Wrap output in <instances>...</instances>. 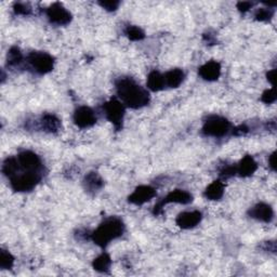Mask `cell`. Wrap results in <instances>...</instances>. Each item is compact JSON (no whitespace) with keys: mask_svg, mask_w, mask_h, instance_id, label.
Segmentation results:
<instances>
[{"mask_svg":"<svg viewBox=\"0 0 277 277\" xmlns=\"http://www.w3.org/2000/svg\"><path fill=\"white\" fill-rule=\"evenodd\" d=\"M116 87L121 101L131 109H141L149 103L148 92L132 78H120Z\"/></svg>","mask_w":277,"mask_h":277,"instance_id":"obj_1","label":"cell"},{"mask_svg":"<svg viewBox=\"0 0 277 277\" xmlns=\"http://www.w3.org/2000/svg\"><path fill=\"white\" fill-rule=\"evenodd\" d=\"M124 232V222L118 218H110L93 232L92 240L100 247H106L111 240L123 235Z\"/></svg>","mask_w":277,"mask_h":277,"instance_id":"obj_2","label":"cell"},{"mask_svg":"<svg viewBox=\"0 0 277 277\" xmlns=\"http://www.w3.org/2000/svg\"><path fill=\"white\" fill-rule=\"evenodd\" d=\"M41 177L39 172L25 171L21 174H16L10 178L11 187L16 192H30L35 188L38 183L40 182Z\"/></svg>","mask_w":277,"mask_h":277,"instance_id":"obj_3","label":"cell"},{"mask_svg":"<svg viewBox=\"0 0 277 277\" xmlns=\"http://www.w3.org/2000/svg\"><path fill=\"white\" fill-rule=\"evenodd\" d=\"M231 129V124L227 119L220 116H211L209 117L203 127V132L208 137L221 138L227 134Z\"/></svg>","mask_w":277,"mask_h":277,"instance_id":"obj_4","label":"cell"},{"mask_svg":"<svg viewBox=\"0 0 277 277\" xmlns=\"http://www.w3.org/2000/svg\"><path fill=\"white\" fill-rule=\"evenodd\" d=\"M27 59L33 69L39 74H47L51 72L55 65L53 57L45 52H32Z\"/></svg>","mask_w":277,"mask_h":277,"instance_id":"obj_5","label":"cell"},{"mask_svg":"<svg viewBox=\"0 0 277 277\" xmlns=\"http://www.w3.org/2000/svg\"><path fill=\"white\" fill-rule=\"evenodd\" d=\"M104 111L106 118L114 125L116 129L119 130L121 126H123V120L125 116L124 105L121 104L119 101L113 99L104 104Z\"/></svg>","mask_w":277,"mask_h":277,"instance_id":"obj_6","label":"cell"},{"mask_svg":"<svg viewBox=\"0 0 277 277\" xmlns=\"http://www.w3.org/2000/svg\"><path fill=\"white\" fill-rule=\"evenodd\" d=\"M193 196L186 191H182V189H176L171 193H169L168 195L163 198L162 202H159L157 205H155L154 207V213L155 215H159L162 212L163 208L167 203H183V205H186V203H192Z\"/></svg>","mask_w":277,"mask_h":277,"instance_id":"obj_7","label":"cell"},{"mask_svg":"<svg viewBox=\"0 0 277 277\" xmlns=\"http://www.w3.org/2000/svg\"><path fill=\"white\" fill-rule=\"evenodd\" d=\"M47 17L49 18L51 23L55 25H66L72 21V14L66 10L63 4L55 2L47 9Z\"/></svg>","mask_w":277,"mask_h":277,"instance_id":"obj_8","label":"cell"},{"mask_svg":"<svg viewBox=\"0 0 277 277\" xmlns=\"http://www.w3.org/2000/svg\"><path fill=\"white\" fill-rule=\"evenodd\" d=\"M20 166L25 170V171L31 172H39L42 167L40 158L37 156L35 153L31 150H24L18 156Z\"/></svg>","mask_w":277,"mask_h":277,"instance_id":"obj_9","label":"cell"},{"mask_svg":"<svg viewBox=\"0 0 277 277\" xmlns=\"http://www.w3.org/2000/svg\"><path fill=\"white\" fill-rule=\"evenodd\" d=\"M74 121L79 128H89L96 123L94 111L88 106H80L74 114Z\"/></svg>","mask_w":277,"mask_h":277,"instance_id":"obj_10","label":"cell"},{"mask_svg":"<svg viewBox=\"0 0 277 277\" xmlns=\"http://www.w3.org/2000/svg\"><path fill=\"white\" fill-rule=\"evenodd\" d=\"M155 195H156V191L152 186L141 185L135 188V191L131 194L128 199L133 205L141 206L149 202L150 199L155 197Z\"/></svg>","mask_w":277,"mask_h":277,"instance_id":"obj_11","label":"cell"},{"mask_svg":"<svg viewBox=\"0 0 277 277\" xmlns=\"http://www.w3.org/2000/svg\"><path fill=\"white\" fill-rule=\"evenodd\" d=\"M202 218L203 215L199 211H185L180 213L177 217L176 222L181 228L188 230V228L195 227L202 221Z\"/></svg>","mask_w":277,"mask_h":277,"instance_id":"obj_12","label":"cell"},{"mask_svg":"<svg viewBox=\"0 0 277 277\" xmlns=\"http://www.w3.org/2000/svg\"><path fill=\"white\" fill-rule=\"evenodd\" d=\"M249 216L251 218L256 219V220L269 223L273 220L274 211L270 205H267V203H260L250 209Z\"/></svg>","mask_w":277,"mask_h":277,"instance_id":"obj_13","label":"cell"},{"mask_svg":"<svg viewBox=\"0 0 277 277\" xmlns=\"http://www.w3.org/2000/svg\"><path fill=\"white\" fill-rule=\"evenodd\" d=\"M199 75L203 79L208 81L217 80L221 75V65L217 61H210L199 69Z\"/></svg>","mask_w":277,"mask_h":277,"instance_id":"obj_14","label":"cell"},{"mask_svg":"<svg viewBox=\"0 0 277 277\" xmlns=\"http://www.w3.org/2000/svg\"><path fill=\"white\" fill-rule=\"evenodd\" d=\"M258 168V165L255 162V159L252 158L249 155H247L244 158L240 160V163L238 164L236 167V173L240 174V177H250L256 172Z\"/></svg>","mask_w":277,"mask_h":277,"instance_id":"obj_15","label":"cell"},{"mask_svg":"<svg viewBox=\"0 0 277 277\" xmlns=\"http://www.w3.org/2000/svg\"><path fill=\"white\" fill-rule=\"evenodd\" d=\"M84 184H85V188L87 189V191L95 193V192L100 191L102 186H103V180L101 179V177L98 173L90 172L88 176H86L84 180Z\"/></svg>","mask_w":277,"mask_h":277,"instance_id":"obj_16","label":"cell"},{"mask_svg":"<svg viewBox=\"0 0 277 277\" xmlns=\"http://www.w3.org/2000/svg\"><path fill=\"white\" fill-rule=\"evenodd\" d=\"M164 77L166 86L170 87V88H178L184 80V73L182 70L174 69L168 72Z\"/></svg>","mask_w":277,"mask_h":277,"instance_id":"obj_17","label":"cell"},{"mask_svg":"<svg viewBox=\"0 0 277 277\" xmlns=\"http://www.w3.org/2000/svg\"><path fill=\"white\" fill-rule=\"evenodd\" d=\"M166 82H165V77L160 73L154 71L149 73L148 77V87L152 91H160L165 88Z\"/></svg>","mask_w":277,"mask_h":277,"instance_id":"obj_18","label":"cell"},{"mask_svg":"<svg viewBox=\"0 0 277 277\" xmlns=\"http://www.w3.org/2000/svg\"><path fill=\"white\" fill-rule=\"evenodd\" d=\"M224 194V185L221 181H215L209 185L205 191V196L210 201H218Z\"/></svg>","mask_w":277,"mask_h":277,"instance_id":"obj_19","label":"cell"},{"mask_svg":"<svg viewBox=\"0 0 277 277\" xmlns=\"http://www.w3.org/2000/svg\"><path fill=\"white\" fill-rule=\"evenodd\" d=\"M41 124H42V128L48 131V132H56L61 127L60 119L57 118L56 116L51 114H47L43 116Z\"/></svg>","mask_w":277,"mask_h":277,"instance_id":"obj_20","label":"cell"},{"mask_svg":"<svg viewBox=\"0 0 277 277\" xmlns=\"http://www.w3.org/2000/svg\"><path fill=\"white\" fill-rule=\"evenodd\" d=\"M20 163L18 159L16 157H9L4 160L3 166H2V172L10 179L13 176H16L18 173V169H20Z\"/></svg>","mask_w":277,"mask_h":277,"instance_id":"obj_21","label":"cell"},{"mask_svg":"<svg viewBox=\"0 0 277 277\" xmlns=\"http://www.w3.org/2000/svg\"><path fill=\"white\" fill-rule=\"evenodd\" d=\"M111 263V257L108 254H102L93 261V267L99 272H106L110 269Z\"/></svg>","mask_w":277,"mask_h":277,"instance_id":"obj_22","label":"cell"},{"mask_svg":"<svg viewBox=\"0 0 277 277\" xmlns=\"http://www.w3.org/2000/svg\"><path fill=\"white\" fill-rule=\"evenodd\" d=\"M23 60V55H22V52L20 51V49L17 47H13L10 49L8 53V64L14 66V65H18L20 64Z\"/></svg>","mask_w":277,"mask_h":277,"instance_id":"obj_23","label":"cell"},{"mask_svg":"<svg viewBox=\"0 0 277 277\" xmlns=\"http://www.w3.org/2000/svg\"><path fill=\"white\" fill-rule=\"evenodd\" d=\"M14 263V258L10 252L7 250H1L0 254V267L2 270H10Z\"/></svg>","mask_w":277,"mask_h":277,"instance_id":"obj_24","label":"cell"},{"mask_svg":"<svg viewBox=\"0 0 277 277\" xmlns=\"http://www.w3.org/2000/svg\"><path fill=\"white\" fill-rule=\"evenodd\" d=\"M126 35H127V37L130 40H133V41L142 40L145 37L144 32L137 26H128L127 30H126Z\"/></svg>","mask_w":277,"mask_h":277,"instance_id":"obj_25","label":"cell"},{"mask_svg":"<svg viewBox=\"0 0 277 277\" xmlns=\"http://www.w3.org/2000/svg\"><path fill=\"white\" fill-rule=\"evenodd\" d=\"M273 10L269 8H263V9H259V10L257 11L256 13V18L258 21H262V22H265V21H270L272 18H273Z\"/></svg>","mask_w":277,"mask_h":277,"instance_id":"obj_26","label":"cell"},{"mask_svg":"<svg viewBox=\"0 0 277 277\" xmlns=\"http://www.w3.org/2000/svg\"><path fill=\"white\" fill-rule=\"evenodd\" d=\"M261 101L264 102L265 104H272L274 103L276 101V93H275V89L272 88L269 90H265L263 92V94L261 96Z\"/></svg>","mask_w":277,"mask_h":277,"instance_id":"obj_27","label":"cell"},{"mask_svg":"<svg viewBox=\"0 0 277 277\" xmlns=\"http://www.w3.org/2000/svg\"><path fill=\"white\" fill-rule=\"evenodd\" d=\"M32 11V8L30 7V4L27 3H16L14 4V12L17 14H21V16H27Z\"/></svg>","mask_w":277,"mask_h":277,"instance_id":"obj_28","label":"cell"},{"mask_svg":"<svg viewBox=\"0 0 277 277\" xmlns=\"http://www.w3.org/2000/svg\"><path fill=\"white\" fill-rule=\"evenodd\" d=\"M99 3L102 8H104L108 11H115L119 6V1H115V0H113V1L111 0V1H100Z\"/></svg>","mask_w":277,"mask_h":277,"instance_id":"obj_29","label":"cell"},{"mask_svg":"<svg viewBox=\"0 0 277 277\" xmlns=\"http://www.w3.org/2000/svg\"><path fill=\"white\" fill-rule=\"evenodd\" d=\"M236 173V167H233V166H230V167H225L224 169L222 170L221 171V176L223 178H230L232 176H234V174Z\"/></svg>","mask_w":277,"mask_h":277,"instance_id":"obj_30","label":"cell"},{"mask_svg":"<svg viewBox=\"0 0 277 277\" xmlns=\"http://www.w3.org/2000/svg\"><path fill=\"white\" fill-rule=\"evenodd\" d=\"M252 7V3L251 2H238L237 3V9H240V11H242V12H246L249 10V9Z\"/></svg>","mask_w":277,"mask_h":277,"instance_id":"obj_31","label":"cell"},{"mask_svg":"<svg viewBox=\"0 0 277 277\" xmlns=\"http://www.w3.org/2000/svg\"><path fill=\"white\" fill-rule=\"evenodd\" d=\"M275 159H276V153H273L270 156L269 158V164H270V167L272 170H276V162H275Z\"/></svg>","mask_w":277,"mask_h":277,"instance_id":"obj_32","label":"cell"},{"mask_svg":"<svg viewBox=\"0 0 277 277\" xmlns=\"http://www.w3.org/2000/svg\"><path fill=\"white\" fill-rule=\"evenodd\" d=\"M246 132H248V128L246 127V126H240V127L236 128L233 133H235L236 135H241V134H245Z\"/></svg>","mask_w":277,"mask_h":277,"instance_id":"obj_33","label":"cell"},{"mask_svg":"<svg viewBox=\"0 0 277 277\" xmlns=\"http://www.w3.org/2000/svg\"><path fill=\"white\" fill-rule=\"evenodd\" d=\"M275 74H276V71L275 70H272L269 73H267V80H269L272 85L275 84Z\"/></svg>","mask_w":277,"mask_h":277,"instance_id":"obj_34","label":"cell"}]
</instances>
